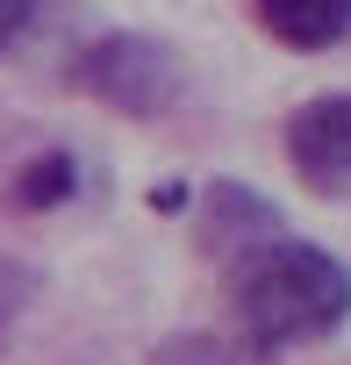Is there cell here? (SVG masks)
Returning a JSON list of instances; mask_svg holds the SVG:
<instances>
[{
  "label": "cell",
  "mask_w": 351,
  "mask_h": 365,
  "mask_svg": "<svg viewBox=\"0 0 351 365\" xmlns=\"http://www.w3.org/2000/svg\"><path fill=\"white\" fill-rule=\"evenodd\" d=\"M223 294H230V322L265 358L330 344L351 322V265L294 230H273L237 258H223Z\"/></svg>",
  "instance_id": "cell-1"
},
{
  "label": "cell",
  "mask_w": 351,
  "mask_h": 365,
  "mask_svg": "<svg viewBox=\"0 0 351 365\" xmlns=\"http://www.w3.org/2000/svg\"><path fill=\"white\" fill-rule=\"evenodd\" d=\"M65 79H72V93H86V101H101L108 115H129V122H158L187 101V58L158 36H143V29L93 36L86 51H72Z\"/></svg>",
  "instance_id": "cell-2"
},
{
  "label": "cell",
  "mask_w": 351,
  "mask_h": 365,
  "mask_svg": "<svg viewBox=\"0 0 351 365\" xmlns=\"http://www.w3.org/2000/svg\"><path fill=\"white\" fill-rule=\"evenodd\" d=\"M287 165L315 194L351 187V93H322L287 115Z\"/></svg>",
  "instance_id": "cell-3"
},
{
  "label": "cell",
  "mask_w": 351,
  "mask_h": 365,
  "mask_svg": "<svg viewBox=\"0 0 351 365\" xmlns=\"http://www.w3.org/2000/svg\"><path fill=\"white\" fill-rule=\"evenodd\" d=\"M273 230H287V222H280V208H273L258 187H244V179H215V187L201 194V215H194L201 251L237 258L244 244H258V237H273Z\"/></svg>",
  "instance_id": "cell-4"
},
{
  "label": "cell",
  "mask_w": 351,
  "mask_h": 365,
  "mask_svg": "<svg viewBox=\"0 0 351 365\" xmlns=\"http://www.w3.org/2000/svg\"><path fill=\"white\" fill-rule=\"evenodd\" d=\"M251 22L280 43V51H337L351 36V0H251Z\"/></svg>",
  "instance_id": "cell-5"
},
{
  "label": "cell",
  "mask_w": 351,
  "mask_h": 365,
  "mask_svg": "<svg viewBox=\"0 0 351 365\" xmlns=\"http://www.w3.org/2000/svg\"><path fill=\"white\" fill-rule=\"evenodd\" d=\"M72 194H79V158H72L65 143H51V150L22 158V165H15V179H8V201H15L22 215H51V208H65Z\"/></svg>",
  "instance_id": "cell-6"
},
{
  "label": "cell",
  "mask_w": 351,
  "mask_h": 365,
  "mask_svg": "<svg viewBox=\"0 0 351 365\" xmlns=\"http://www.w3.org/2000/svg\"><path fill=\"white\" fill-rule=\"evenodd\" d=\"M151 365H273L244 329H180V336H158L151 344Z\"/></svg>",
  "instance_id": "cell-7"
},
{
  "label": "cell",
  "mask_w": 351,
  "mask_h": 365,
  "mask_svg": "<svg viewBox=\"0 0 351 365\" xmlns=\"http://www.w3.org/2000/svg\"><path fill=\"white\" fill-rule=\"evenodd\" d=\"M44 294V272L22 265V258H0V329H8L15 315H29V301Z\"/></svg>",
  "instance_id": "cell-8"
},
{
  "label": "cell",
  "mask_w": 351,
  "mask_h": 365,
  "mask_svg": "<svg viewBox=\"0 0 351 365\" xmlns=\"http://www.w3.org/2000/svg\"><path fill=\"white\" fill-rule=\"evenodd\" d=\"M29 15H36V0H0V58L15 51V36L29 29Z\"/></svg>",
  "instance_id": "cell-9"
},
{
  "label": "cell",
  "mask_w": 351,
  "mask_h": 365,
  "mask_svg": "<svg viewBox=\"0 0 351 365\" xmlns=\"http://www.w3.org/2000/svg\"><path fill=\"white\" fill-rule=\"evenodd\" d=\"M151 208H158V215H187V208H194V194L172 179V187H151Z\"/></svg>",
  "instance_id": "cell-10"
}]
</instances>
